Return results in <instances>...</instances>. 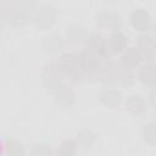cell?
Segmentation results:
<instances>
[{
	"label": "cell",
	"instance_id": "cell-7",
	"mask_svg": "<svg viewBox=\"0 0 156 156\" xmlns=\"http://www.w3.org/2000/svg\"><path fill=\"white\" fill-rule=\"evenodd\" d=\"M63 89H57L56 90V94H55V98L57 100V102L62 104V105H69L72 101H73V93L67 89L66 87H62Z\"/></svg>",
	"mask_w": 156,
	"mask_h": 156
},
{
	"label": "cell",
	"instance_id": "cell-5",
	"mask_svg": "<svg viewBox=\"0 0 156 156\" xmlns=\"http://www.w3.org/2000/svg\"><path fill=\"white\" fill-rule=\"evenodd\" d=\"M107 44H108V48H110L111 51L119 52L126 46V37L121 32H115L110 37V40L107 41Z\"/></svg>",
	"mask_w": 156,
	"mask_h": 156
},
{
	"label": "cell",
	"instance_id": "cell-8",
	"mask_svg": "<svg viewBox=\"0 0 156 156\" xmlns=\"http://www.w3.org/2000/svg\"><path fill=\"white\" fill-rule=\"evenodd\" d=\"M77 143L73 140H65L62 141V144L60 145V147L57 149L58 154L62 155H74L77 152Z\"/></svg>",
	"mask_w": 156,
	"mask_h": 156
},
{
	"label": "cell",
	"instance_id": "cell-4",
	"mask_svg": "<svg viewBox=\"0 0 156 156\" xmlns=\"http://www.w3.org/2000/svg\"><path fill=\"white\" fill-rule=\"evenodd\" d=\"M54 12H52V9H50L49 6H44L40 9V11L38 12V16H37V23L38 26H43V27H50L52 23H54Z\"/></svg>",
	"mask_w": 156,
	"mask_h": 156
},
{
	"label": "cell",
	"instance_id": "cell-11",
	"mask_svg": "<svg viewBox=\"0 0 156 156\" xmlns=\"http://www.w3.org/2000/svg\"><path fill=\"white\" fill-rule=\"evenodd\" d=\"M46 41H48V45H46V50L50 51V52H55L60 49L61 46V40L57 35H50V37H46L45 38Z\"/></svg>",
	"mask_w": 156,
	"mask_h": 156
},
{
	"label": "cell",
	"instance_id": "cell-9",
	"mask_svg": "<svg viewBox=\"0 0 156 156\" xmlns=\"http://www.w3.org/2000/svg\"><path fill=\"white\" fill-rule=\"evenodd\" d=\"M5 147L7 150V154H11V155H22V154H24V147L20 143L13 141V140H7L6 144H5Z\"/></svg>",
	"mask_w": 156,
	"mask_h": 156
},
{
	"label": "cell",
	"instance_id": "cell-12",
	"mask_svg": "<svg viewBox=\"0 0 156 156\" xmlns=\"http://www.w3.org/2000/svg\"><path fill=\"white\" fill-rule=\"evenodd\" d=\"M51 152L50 147L48 145H43V144H37L33 146V150H32V154L34 155H43V154H49Z\"/></svg>",
	"mask_w": 156,
	"mask_h": 156
},
{
	"label": "cell",
	"instance_id": "cell-3",
	"mask_svg": "<svg viewBox=\"0 0 156 156\" xmlns=\"http://www.w3.org/2000/svg\"><path fill=\"white\" fill-rule=\"evenodd\" d=\"M95 143V134L91 130H83L78 134L77 146L83 150H89Z\"/></svg>",
	"mask_w": 156,
	"mask_h": 156
},
{
	"label": "cell",
	"instance_id": "cell-10",
	"mask_svg": "<svg viewBox=\"0 0 156 156\" xmlns=\"http://www.w3.org/2000/svg\"><path fill=\"white\" fill-rule=\"evenodd\" d=\"M96 22H99V24H101V26H104V27H110V23L112 22L113 24H116L117 22H119V18H118V16H116V15H112V13H101L100 16H99V20L96 18Z\"/></svg>",
	"mask_w": 156,
	"mask_h": 156
},
{
	"label": "cell",
	"instance_id": "cell-2",
	"mask_svg": "<svg viewBox=\"0 0 156 156\" xmlns=\"http://www.w3.org/2000/svg\"><path fill=\"white\" fill-rule=\"evenodd\" d=\"M78 66V58H76L72 55H63L58 63H57V71L60 73H72Z\"/></svg>",
	"mask_w": 156,
	"mask_h": 156
},
{
	"label": "cell",
	"instance_id": "cell-6",
	"mask_svg": "<svg viewBox=\"0 0 156 156\" xmlns=\"http://www.w3.org/2000/svg\"><path fill=\"white\" fill-rule=\"evenodd\" d=\"M119 99H121L119 93L117 90H113V89H106L100 95L101 102L104 105H106V106H110V107H112L116 104H118L119 102Z\"/></svg>",
	"mask_w": 156,
	"mask_h": 156
},
{
	"label": "cell",
	"instance_id": "cell-1",
	"mask_svg": "<svg viewBox=\"0 0 156 156\" xmlns=\"http://www.w3.org/2000/svg\"><path fill=\"white\" fill-rule=\"evenodd\" d=\"M87 41L89 43V50L98 56H105L110 51L107 40H105L100 34H91Z\"/></svg>",
	"mask_w": 156,
	"mask_h": 156
}]
</instances>
